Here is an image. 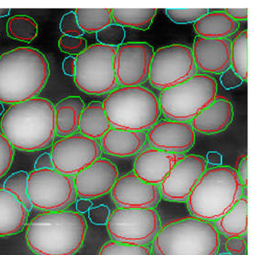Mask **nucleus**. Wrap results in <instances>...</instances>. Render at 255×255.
I'll return each instance as SVG.
<instances>
[{
    "label": "nucleus",
    "instance_id": "f257e3e1",
    "mask_svg": "<svg viewBox=\"0 0 255 255\" xmlns=\"http://www.w3.org/2000/svg\"><path fill=\"white\" fill-rule=\"evenodd\" d=\"M0 126L12 148L22 151L46 148L56 135L55 106L37 97L15 103L5 112Z\"/></svg>",
    "mask_w": 255,
    "mask_h": 255
},
{
    "label": "nucleus",
    "instance_id": "f03ea898",
    "mask_svg": "<svg viewBox=\"0 0 255 255\" xmlns=\"http://www.w3.org/2000/svg\"><path fill=\"white\" fill-rule=\"evenodd\" d=\"M87 222L74 211H47L26 226V242L38 255H74L83 246Z\"/></svg>",
    "mask_w": 255,
    "mask_h": 255
},
{
    "label": "nucleus",
    "instance_id": "7ed1b4c3",
    "mask_svg": "<svg viewBox=\"0 0 255 255\" xmlns=\"http://www.w3.org/2000/svg\"><path fill=\"white\" fill-rule=\"evenodd\" d=\"M49 77L47 58L38 49L19 47L0 56V102L15 104L34 99Z\"/></svg>",
    "mask_w": 255,
    "mask_h": 255
},
{
    "label": "nucleus",
    "instance_id": "20e7f679",
    "mask_svg": "<svg viewBox=\"0 0 255 255\" xmlns=\"http://www.w3.org/2000/svg\"><path fill=\"white\" fill-rule=\"evenodd\" d=\"M152 241L155 255H216L220 246L215 224L193 215L161 226Z\"/></svg>",
    "mask_w": 255,
    "mask_h": 255
},
{
    "label": "nucleus",
    "instance_id": "39448f33",
    "mask_svg": "<svg viewBox=\"0 0 255 255\" xmlns=\"http://www.w3.org/2000/svg\"><path fill=\"white\" fill-rule=\"evenodd\" d=\"M242 190L234 168H211L205 171L188 196V211L195 217L216 221L240 200Z\"/></svg>",
    "mask_w": 255,
    "mask_h": 255
},
{
    "label": "nucleus",
    "instance_id": "423d86ee",
    "mask_svg": "<svg viewBox=\"0 0 255 255\" xmlns=\"http://www.w3.org/2000/svg\"><path fill=\"white\" fill-rule=\"evenodd\" d=\"M102 104L113 128L146 132L161 116L158 98L142 86L117 88Z\"/></svg>",
    "mask_w": 255,
    "mask_h": 255
},
{
    "label": "nucleus",
    "instance_id": "0eeeda50",
    "mask_svg": "<svg viewBox=\"0 0 255 255\" xmlns=\"http://www.w3.org/2000/svg\"><path fill=\"white\" fill-rule=\"evenodd\" d=\"M217 97V83L208 74H199L174 87L162 89L158 98L161 114L168 120L191 121Z\"/></svg>",
    "mask_w": 255,
    "mask_h": 255
},
{
    "label": "nucleus",
    "instance_id": "6e6552de",
    "mask_svg": "<svg viewBox=\"0 0 255 255\" xmlns=\"http://www.w3.org/2000/svg\"><path fill=\"white\" fill-rule=\"evenodd\" d=\"M116 47L98 43L76 56L74 78L77 88L90 95L107 94L116 89Z\"/></svg>",
    "mask_w": 255,
    "mask_h": 255
},
{
    "label": "nucleus",
    "instance_id": "1a4fd4ad",
    "mask_svg": "<svg viewBox=\"0 0 255 255\" xmlns=\"http://www.w3.org/2000/svg\"><path fill=\"white\" fill-rule=\"evenodd\" d=\"M27 194L34 208L61 211L76 200L74 179L55 169L34 170L29 174Z\"/></svg>",
    "mask_w": 255,
    "mask_h": 255
},
{
    "label": "nucleus",
    "instance_id": "9d476101",
    "mask_svg": "<svg viewBox=\"0 0 255 255\" xmlns=\"http://www.w3.org/2000/svg\"><path fill=\"white\" fill-rule=\"evenodd\" d=\"M197 72L191 48L173 44L154 51L148 79L152 87L162 90L188 80Z\"/></svg>",
    "mask_w": 255,
    "mask_h": 255
},
{
    "label": "nucleus",
    "instance_id": "9b49d317",
    "mask_svg": "<svg viewBox=\"0 0 255 255\" xmlns=\"http://www.w3.org/2000/svg\"><path fill=\"white\" fill-rule=\"evenodd\" d=\"M106 227L114 241L147 244L161 226L154 208H117L111 213Z\"/></svg>",
    "mask_w": 255,
    "mask_h": 255
},
{
    "label": "nucleus",
    "instance_id": "f8f14e48",
    "mask_svg": "<svg viewBox=\"0 0 255 255\" xmlns=\"http://www.w3.org/2000/svg\"><path fill=\"white\" fill-rule=\"evenodd\" d=\"M101 143L74 133L56 141L51 148V159L56 171L63 175H75L101 158Z\"/></svg>",
    "mask_w": 255,
    "mask_h": 255
},
{
    "label": "nucleus",
    "instance_id": "ddd939ff",
    "mask_svg": "<svg viewBox=\"0 0 255 255\" xmlns=\"http://www.w3.org/2000/svg\"><path fill=\"white\" fill-rule=\"evenodd\" d=\"M153 47L145 42H130L117 48L115 74L122 87L140 86L148 79Z\"/></svg>",
    "mask_w": 255,
    "mask_h": 255
},
{
    "label": "nucleus",
    "instance_id": "4468645a",
    "mask_svg": "<svg viewBox=\"0 0 255 255\" xmlns=\"http://www.w3.org/2000/svg\"><path fill=\"white\" fill-rule=\"evenodd\" d=\"M205 171L206 162L202 156H184L159 186L161 197L169 202H187L188 196Z\"/></svg>",
    "mask_w": 255,
    "mask_h": 255
},
{
    "label": "nucleus",
    "instance_id": "2eb2a0df",
    "mask_svg": "<svg viewBox=\"0 0 255 255\" xmlns=\"http://www.w3.org/2000/svg\"><path fill=\"white\" fill-rule=\"evenodd\" d=\"M118 178L119 173L115 163L100 158L74 176L76 195L89 200L104 196L112 191Z\"/></svg>",
    "mask_w": 255,
    "mask_h": 255
},
{
    "label": "nucleus",
    "instance_id": "dca6fc26",
    "mask_svg": "<svg viewBox=\"0 0 255 255\" xmlns=\"http://www.w3.org/2000/svg\"><path fill=\"white\" fill-rule=\"evenodd\" d=\"M111 193L119 208H154L161 200L159 186L142 181L134 173L118 178Z\"/></svg>",
    "mask_w": 255,
    "mask_h": 255
},
{
    "label": "nucleus",
    "instance_id": "f3484780",
    "mask_svg": "<svg viewBox=\"0 0 255 255\" xmlns=\"http://www.w3.org/2000/svg\"><path fill=\"white\" fill-rule=\"evenodd\" d=\"M147 138L153 148L182 153L193 147L195 131L188 122L163 120L148 130Z\"/></svg>",
    "mask_w": 255,
    "mask_h": 255
},
{
    "label": "nucleus",
    "instance_id": "a211bd4d",
    "mask_svg": "<svg viewBox=\"0 0 255 255\" xmlns=\"http://www.w3.org/2000/svg\"><path fill=\"white\" fill-rule=\"evenodd\" d=\"M192 54L197 71L202 74H222L231 66V41L228 38H195Z\"/></svg>",
    "mask_w": 255,
    "mask_h": 255
},
{
    "label": "nucleus",
    "instance_id": "6ab92c4d",
    "mask_svg": "<svg viewBox=\"0 0 255 255\" xmlns=\"http://www.w3.org/2000/svg\"><path fill=\"white\" fill-rule=\"evenodd\" d=\"M185 155L168 152L157 148L140 151L134 162L133 173L142 181L160 186L175 163Z\"/></svg>",
    "mask_w": 255,
    "mask_h": 255
},
{
    "label": "nucleus",
    "instance_id": "aec40b11",
    "mask_svg": "<svg viewBox=\"0 0 255 255\" xmlns=\"http://www.w3.org/2000/svg\"><path fill=\"white\" fill-rule=\"evenodd\" d=\"M234 111L230 101L224 97H216L208 107L191 120V127L202 134H217L226 130L233 121Z\"/></svg>",
    "mask_w": 255,
    "mask_h": 255
},
{
    "label": "nucleus",
    "instance_id": "412c9836",
    "mask_svg": "<svg viewBox=\"0 0 255 255\" xmlns=\"http://www.w3.org/2000/svg\"><path fill=\"white\" fill-rule=\"evenodd\" d=\"M146 138L145 132L111 128L101 137V149L112 156L129 157L143 148Z\"/></svg>",
    "mask_w": 255,
    "mask_h": 255
},
{
    "label": "nucleus",
    "instance_id": "4be33fe9",
    "mask_svg": "<svg viewBox=\"0 0 255 255\" xmlns=\"http://www.w3.org/2000/svg\"><path fill=\"white\" fill-rule=\"evenodd\" d=\"M25 206L4 188H0V237L14 235L26 224Z\"/></svg>",
    "mask_w": 255,
    "mask_h": 255
},
{
    "label": "nucleus",
    "instance_id": "5701e85b",
    "mask_svg": "<svg viewBox=\"0 0 255 255\" xmlns=\"http://www.w3.org/2000/svg\"><path fill=\"white\" fill-rule=\"evenodd\" d=\"M86 105L79 96L67 97L55 106L56 134L67 136L78 131L81 114Z\"/></svg>",
    "mask_w": 255,
    "mask_h": 255
},
{
    "label": "nucleus",
    "instance_id": "b1692460",
    "mask_svg": "<svg viewBox=\"0 0 255 255\" xmlns=\"http://www.w3.org/2000/svg\"><path fill=\"white\" fill-rule=\"evenodd\" d=\"M238 29L239 23L225 11L209 12L194 23L196 34L205 38H227Z\"/></svg>",
    "mask_w": 255,
    "mask_h": 255
},
{
    "label": "nucleus",
    "instance_id": "393cba45",
    "mask_svg": "<svg viewBox=\"0 0 255 255\" xmlns=\"http://www.w3.org/2000/svg\"><path fill=\"white\" fill-rule=\"evenodd\" d=\"M218 232L228 237L244 236L248 231V199L242 196L215 224Z\"/></svg>",
    "mask_w": 255,
    "mask_h": 255
},
{
    "label": "nucleus",
    "instance_id": "a878e982",
    "mask_svg": "<svg viewBox=\"0 0 255 255\" xmlns=\"http://www.w3.org/2000/svg\"><path fill=\"white\" fill-rule=\"evenodd\" d=\"M111 124L100 101L90 102L81 114L78 131L89 138L99 140L110 130Z\"/></svg>",
    "mask_w": 255,
    "mask_h": 255
},
{
    "label": "nucleus",
    "instance_id": "bb28decb",
    "mask_svg": "<svg viewBox=\"0 0 255 255\" xmlns=\"http://www.w3.org/2000/svg\"><path fill=\"white\" fill-rule=\"evenodd\" d=\"M157 14V8H113L112 16L115 23L138 30H148Z\"/></svg>",
    "mask_w": 255,
    "mask_h": 255
},
{
    "label": "nucleus",
    "instance_id": "cd10ccee",
    "mask_svg": "<svg viewBox=\"0 0 255 255\" xmlns=\"http://www.w3.org/2000/svg\"><path fill=\"white\" fill-rule=\"evenodd\" d=\"M113 8H76L79 27L84 33H98L113 23Z\"/></svg>",
    "mask_w": 255,
    "mask_h": 255
},
{
    "label": "nucleus",
    "instance_id": "c85d7f7f",
    "mask_svg": "<svg viewBox=\"0 0 255 255\" xmlns=\"http://www.w3.org/2000/svg\"><path fill=\"white\" fill-rule=\"evenodd\" d=\"M242 81L248 80V31L236 34L231 42V66Z\"/></svg>",
    "mask_w": 255,
    "mask_h": 255
},
{
    "label": "nucleus",
    "instance_id": "c756f323",
    "mask_svg": "<svg viewBox=\"0 0 255 255\" xmlns=\"http://www.w3.org/2000/svg\"><path fill=\"white\" fill-rule=\"evenodd\" d=\"M7 33L13 39L30 43L38 34V25L29 16L17 15L7 21Z\"/></svg>",
    "mask_w": 255,
    "mask_h": 255
},
{
    "label": "nucleus",
    "instance_id": "7c9ffc66",
    "mask_svg": "<svg viewBox=\"0 0 255 255\" xmlns=\"http://www.w3.org/2000/svg\"><path fill=\"white\" fill-rule=\"evenodd\" d=\"M29 174L25 171H19L9 175L4 182L3 188L7 192L14 195L27 209L30 211L33 208L31 202L29 201L27 194V183H28Z\"/></svg>",
    "mask_w": 255,
    "mask_h": 255
},
{
    "label": "nucleus",
    "instance_id": "2f4dec72",
    "mask_svg": "<svg viewBox=\"0 0 255 255\" xmlns=\"http://www.w3.org/2000/svg\"><path fill=\"white\" fill-rule=\"evenodd\" d=\"M99 255H152L147 244L120 242L116 241L105 243Z\"/></svg>",
    "mask_w": 255,
    "mask_h": 255
},
{
    "label": "nucleus",
    "instance_id": "473e14b6",
    "mask_svg": "<svg viewBox=\"0 0 255 255\" xmlns=\"http://www.w3.org/2000/svg\"><path fill=\"white\" fill-rule=\"evenodd\" d=\"M126 34L125 27L117 23H111L100 32L96 33V38L99 44L117 48L124 44Z\"/></svg>",
    "mask_w": 255,
    "mask_h": 255
},
{
    "label": "nucleus",
    "instance_id": "72a5a7b5",
    "mask_svg": "<svg viewBox=\"0 0 255 255\" xmlns=\"http://www.w3.org/2000/svg\"><path fill=\"white\" fill-rule=\"evenodd\" d=\"M168 18L176 24L195 23L209 13L208 8H166Z\"/></svg>",
    "mask_w": 255,
    "mask_h": 255
},
{
    "label": "nucleus",
    "instance_id": "f704fd0d",
    "mask_svg": "<svg viewBox=\"0 0 255 255\" xmlns=\"http://www.w3.org/2000/svg\"><path fill=\"white\" fill-rule=\"evenodd\" d=\"M59 47L64 53L78 56L88 47V46L87 40L83 37L62 35L59 40Z\"/></svg>",
    "mask_w": 255,
    "mask_h": 255
},
{
    "label": "nucleus",
    "instance_id": "c9c22d12",
    "mask_svg": "<svg viewBox=\"0 0 255 255\" xmlns=\"http://www.w3.org/2000/svg\"><path fill=\"white\" fill-rule=\"evenodd\" d=\"M60 30L63 35L74 37H83V34H85L79 27L74 11H70L62 16L60 22Z\"/></svg>",
    "mask_w": 255,
    "mask_h": 255
},
{
    "label": "nucleus",
    "instance_id": "e433bc0d",
    "mask_svg": "<svg viewBox=\"0 0 255 255\" xmlns=\"http://www.w3.org/2000/svg\"><path fill=\"white\" fill-rule=\"evenodd\" d=\"M13 161V148L4 134L0 133V177L9 170Z\"/></svg>",
    "mask_w": 255,
    "mask_h": 255
},
{
    "label": "nucleus",
    "instance_id": "4c0bfd02",
    "mask_svg": "<svg viewBox=\"0 0 255 255\" xmlns=\"http://www.w3.org/2000/svg\"><path fill=\"white\" fill-rule=\"evenodd\" d=\"M111 213V209L104 204H101L90 209L88 211V216L90 221L95 225H106Z\"/></svg>",
    "mask_w": 255,
    "mask_h": 255
},
{
    "label": "nucleus",
    "instance_id": "58836bf2",
    "mask_svg": "<svg viewBox=\"0 0 255 255\" xmlns=\"http://www.w3.org/2000/svg\"><path fill=\"white\" fill-rule=\"evenodd\" d=\"M220 83L223 88L227 90H230V89L241 87L243 81L238 74H236L232 68L229 67L228 70L223 72L220 75Z\"/></svg>",
    "mask_w": 255,
    "mask_h": 255
},
{
    "label": "nucleus",
    "instance_id": "ea45409f",
    "mask_svg": "<svg viewBox=\"0 0 255 255\" xmlns=\"http://www.w3.org/2000/svg\"><path fill=\"white\" fill-rule=\"evenodd\" d=\"M225 245L229 254L233 255H242L246 250L247 243L242 236H234L228 237Z\"/></svg>",
    "mask_w": 255,
    "mask_h": 255
},
{
    "label": "nucleus",
    "instance_id": "a19ab883",
    "mask_svg": "<svg viewBox=\"0 0 255 255\" xmlns=\"http://www.w3.org/2000/svg\"><path fill=\"white\" fill-rule=\"evenodd\" d=\"M236 174L239 176L243 188L248 186V156L242 155L238 158L235 165Z\"/></svg>",
    "mask_w": 255,
    "mask_h": 255
},
{
    "label": "nucleus",
    "instance_id": "79ce46f5",
    "mask_svg": "<svg viewBox=\"0 0 255 255\" xmlns=\"http://www.w3.org/2000/svg\"><path fill=\"white\" fill-rule=\"evenodd\" d=\"M40 169H54L50 153H43L37 158L34 163V170Z\"/></svg>",
    "mask_w": 255,
    "mask_h": 255
},
{
    "label": "nucleus",
    "instance_id": "37998d69",
    "mask_svg": "<svg viewBox=\"0 0 255 255\" xmlns=\"http://www.w3.org/2000/svg\"><path fill=\"white\" fill-rule=\"evenodd\" d=\"M225 12L237 22L248 19V8H226Z\"/></svg>",
    "mask_w": 255,
    "mask_h": 255
},
{
    "label": "nucleus",
    "instance_id": "c03bdc74",
    "mask_svg": "<svg viewBox=\"0 0 255 255\" xmlns=\"http://www.w3.org/2000/svg\"><path fill=\"white\" fill-rule=\"evenodd\" d=\"M75 62L76 57L68 56L62 61V71L65 75L74 77L75 75Z\"/></svg>",
    "mask_w": 255,
    "mask_h": 255
},
{
    "label": "nucleus",
    "instance_id": "a18cd8bd",
    "mask_svg": "<svg viewBox=\"0 0 255 255\" xmlns=\"http://www.w3.org/2000/svg\"><path fill=\"white\" fill-rule=\"evenodd\" d=\"M93 203L89 200V199H84L81 198L80 200H78L76 202V209L78 211L79 214H84L88 212L91 207H92Z\"/></svg>",
    "mask_w": 255,
    "mask_h": 255
},
{
    "label": "nucleus",
    "instance_id": "49530a36",
    "mask_svg": "<svg viewBox=\"0 0 255 255\" xmlns=\"http://www.w3.org/2000/svg\"><path fill=\"white\" fill-rule=\"evenodd\" d=\"M207 160H208L210 164L213 165H219L221 164L222 156L216 151H211L207 154Z\"/></svg>",
    "mask_w": 255,
    "mask_h": 255
},
{
    "label": "nucleus",
    "instance_id": "de8ad7c7",
    "mask_svg": "<svg viewBox=\"0 0 255 255\" xmlns=\"http://www.w3.org/2000/svg\"><path fill=\"white\" fill-rule=\"evenodd\" d=\"M10 12L9 8H0V18H4Z\"/></svg>",
    "mask_w": 255,
    "mask_h": 255
},
{
    "label": "nucleus",
    "instance_id": "09e8293b",
    "mask_svg": "<svg viewBox=\"0 0 255 255\" xmlns=\"http://www.w3.org/2000/svg\"><path fill=\"white\" fill-rule=\"evenodd\" d=\"M4 114H5V107H4L3 103L0 102V116L4 115Z\"/></svg>",
    "mask_w": 255,
    "mask_h": 255
},
{
    "label": "nucleus",
    "instance_id": "8fccbe9b",
    "mask_svg": "<svg viewBox=\"0 0 255 255\" xmlns=\"http://www.w3.org/2000/svg\"><path fill=\"white\" fill-rule=\"evenodd\" d=\"M217 255H231V254H229V253H221V254H218Z\"/></svg>",
    "mask_w": 255,
    "mask_h": 255
}]
</instances>
